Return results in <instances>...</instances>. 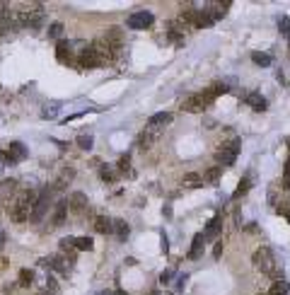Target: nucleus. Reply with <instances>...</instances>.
<instances>
[{
	"instance_id": "obj_1",
	"label": "nucleus",
	"mask_w": 290,
	"mask_h": 295,
	"mask_svg": "<svg viewBox=\"0 0 290 295\" xmlns=\"http://www.w3.org/2000/svg\"><path fill=\"white\" fill-rule=\"evenodd\" d=\"M36 199H39V191H34V189H20V194H17V199L10 204V220H15V223H25L31 218V208L36 204Z\"/></svg>"
},
{
	"instance_id": "obj_2",
	"label": "nucleus",
	"mask_w": 290,
	"mask_h": 295,
	"mask_svg": "<svg viewBox=\"0 0 290 295\" xmlns=\"http://www.w3.org/2000/svg\"><path fill=\"white\" fill-rule=\"evenodd\" d=\"M252 264L257 266L261 273L271 276V278H278V276H281L278 262H276V257H273V252H271L268 247H259V249L252 254Z\"/></svg>"
},
{
	"instance_id": "obj_3",
	"label": "nucleus",
	"mask_w": 290,
	"mask_h": 295,
	"mask_svg": "<svg viewBox=\"0 0 290 295\" xmlns=\"http://www.w3.org/2000/svg\"><path fill=\"white\" fill-rule=\"evenodd\" d=\"M239 146H242V141L239 138H232L230 143H223L220 150L215 152V162H218V167H232L234 165V160H237V155H239Z\"/></svg>"
},
{
	"instance_id": "obj_4",
	"label": "nucleus",
	"mask_w": 290,
	"mask_h": 295,
	"mask_svg": "<svg viewBox=\"0 0 290 295\" xmlns=\"http://www.w3.org/2000/svg\"><path fill=\"white\" fill-rule=\"evenodd\" d=\"M210 102H213V94H210L208 89H203L201 94H191V97H186V99L181 102V109L189 112V114H201Z\"/></svg>"
},
{
	"instance_id": "obj_5",
	"label": "nucleus",
	"mask_w": 290,
	"mask_h": 295,
	"mask_svg": "<svg viewBox=\"0 0 290 295\" xmlns=\"http://www.w3.org/2000/svg\"><path fill=\"white\" fill-rule=\"evenodd\" d=\"M27 157V148L22 146L20 141H12L10 146H5L0 150V165L5 162V165H17V162H22Z\"/></svg>"
},
{
	"instance_id": "obj_6",
	"label": "nucleus",
	"mask_w": 290,
	"mask_h": 295,
	"mask_svg": "<svg viewBox=\"0 0 290 295\" xmlns=\"http://www.w3.org/2000/svg\"><path fill=\"white\" fill-rule=\"evenodd\" d=\"M25 25H22V12L20 10H5L2 15H0V31L2 34H10V31H17L22 30Z\"/></svg>"
},
{
	"instance_id": "obj_7",
	"label": "nucleus",
	"mask_w": 290,
	"mask_h": 295,
	"mask_svg": "<svg viewBox=\"0 0 290 295\" xmlns=\"http://www.w3.org/2000/svg\"><path fill=\"white\" fill-rule=\"evenodd\" d=\"M22 12V25L29 30H39L41 22H44V7L41 5H31L27 10H20Z\"/></svg>"
},
{
	"instance_id": "obj_8",
	"label": "nucleus",
	"mask_w": 290,
	"mask_h": 295,
	"mask_svg": "<svg viewBox=\"0 0 290 295\" xmlns=\"http://www.w3.org/2000/svg\"><path fill=\"white\" fill-rule=\"evenodd\" d=\"M51 194H54V189H44V191H39V199H36V204H34V208H31V218H29V220L39 223V220L44 218V213L49 210V204H51Z\"/></svg>"
},
{
	"instance_id": "obj_9",
	"label": "nucleus",
	"mask_w": 290,
	"mask_h": 295,
	"mask_svg": "<svg viewBox=\"0 0 290 295\" xmlns=\"http://www.w3.org/2000/svg\"><path fill=\"white\" fill-rule=\"evenodd\" d=\"M20 189H17V179H2L0 181V206H7L17 199Z\"/></svg>"
},
{
	"instance_id": "obj_10",
	"label": "nucleus",
	"mask_w": 290,
	"mask_h": 295,
	"mask_svg": "<svg viewBox=\"0 0 290 295\" xmlns=\"http://www.w3.org/2000/svg\"><path fill=\"white\" fill-rule=\"evenodd\" d=\"M152 22H155L152 12L141 10V12H133V15H128V20H126V27H128V30H147V27H152Z\"/></svg>"
},
{
	"instance_id": "obj_11",
	"label": "nucleus",
	"mask_w": 290,
	"mask_h": 295,
	"mask_svg": "<svg viewBox=\"0 0 290 295\" xmlns=\"http://www.w3.org/2000/svg\"><path fill=\"white\" fill-rule=\"evenodd\" d=\"M102 39L109 44V49H112V54H114V59H116L121 54V49H123V31H121V27H107Z\"/></svg>"
},
{
	"instance_id": "obj_12",
	"label": "nucleus",
	"mask_w": 290,
	"mask_h": 295,
	"mask_svg": "<svg viewBox=\"0 0 290 295\" xmlns=\"http://www.w3.org/2000/svg\"><path fill=\"white\" fill-rule=\"evenodd\" d=\"M99 65H104V60L97 56V51H94L92 46H87L85 51H80V59L75 60V68H80V70H87V68H99Z\"/></svg>"
},
{
	"instance_id": "obj_13",
	"label": "nucleus",
	"mask_w": 290,
	"mask_h": 295,
	"mask_svg": "<svg viewBox=\"0 0 290 295\" xmlns=\"http://www.w3.org/2000/svg\"><path fill=\"white\" fill-rule=\"evenodd\" d=\"M68 208H70V213H75V215H85L87 210H89V201H87V196L83 191H73L70 199H68Z\"/></svg>"
},
{
	"instance_id": "obj_14",
	"label": "nucleus",
	"mask_w": 290,
	"mask_h": 295,
	"mask_svg": "<svg viewBox=\"0 0 290 295\" xmlns=\"http://www.w3.org/2000/svg\"><path fill=\"white\" fill-rule=\"evenodd\" d=\"M56 59L60 63H68V65H75V51H73V44L70 41H65V39H60L56 46Z\"/></svg>"
},
{
	"instance_id": "obj_15",
	"label": "nucleus",
	"mask_w": 290,
	"mask_h": 295,
	"mask_svg": "<svg viewBox=\"0 0 290 295\" xmlns=\"http://www.w3.org/2000/svg\"><path fill=\"white\" fill-rule=\"evenodd\" d=\"M220 233H223V215L218 213V215H213V218H210L208 228L203 230V237H205V242H208V239H218Z\"/></svg>"
},
{
	"instance_id": "obj_16",
	"label": "nucleus",
	"mask_w": 290,
	"mask_h": 295,
	"mask_svg": "<svg viewBox=\"0 0 290 295\" xmlns=\"http://www.w3.org/2000/svg\"><path fill=\"white\" fill-rule=\"evenodd\" d=\"M68 201H58L56 206H54V218H51V225L54 228H60L63 223H65V215H68Z\"/></svg>"
},
{
	"instance_id": "obj_17",
	"label": "nucleus",
	"mask_w": 290,
	"mask_h": 295,
	"mask_svg": "<svg viewBox=\"0 0 290 295\" xmlns=\"http://www.w3.org/2000/svg\"><path fill=\"white\" fill-rule=\"evenodd\" d=\"M172 121V114L170 112H157V114H152V117L147 118V128H155V131H160L162 126H167Z\"/></svg>"
},
{
	"instance_id": "obj_18",
	"label": "nucleus",
	"mask_w": 290,
	"mask_h": 295,
	"mask_svg": "<svg viewBox=\"0 0 290 295\" xmlns=\"http://www.w3.org/2000/svg\"><path fill=\"white\" fill-rule=\"evenodd\" d=\"M228 7H230V2H210V5H205V10L210 12L213 22L223 20V17H225V12H228Z\"/></svg>"
},
{
	"instance_id": "obj_19",
	"label": "nucleus",
	"mask_w": 290,
	"mask_h": 295,
	"mask_svg": "<svg viewBox=\"0 0 290 295\" xmlns=\"http://www.w3.org/2000/svg\"><path fill=\"white\" fill-rule=\"evenodd\" d=\"M94 230L102 235H112L114 233V220H109L107 215H97L94 218Z\"/></svg>"
},
{
	"instance_id": "obj_20",
	"label": "nucleus",
	"mask_w": 290,
	"mask_h": 295,
	"mask_svg": "<svg viewBox=\"0 0 290 295\" xmlns=\"http://www.w3.org/2000/svg\"><path fill=\"white\" fill-rule=\"evenodd\" d=\"M73 177H75V170H73V167L63 170V172H60V177L56 179V184H54L51 189H54V191H63V189H65V186L73 181Z\"/></svg>"
},
{
	"instance_id": "obj_21",
	"label": "nucleus",
	"mask_w": 290,
	"mask_h": 295,
	"mask_svg": "<svg viewBox=\"0 0 290 295\" xmlns=\"http://www.w3.org/2000/svg\"><path fill=\"white\" fill-rule=\"evenodd\" d=\"M244 102H247L254 112H263V109H266V99L261 97L259 92H249V94H244Z\"/></svg>"
},
{
	"instance_id": "obj_22",
	"label": "nucleus",
	"mask_w": 290,
	"mask_h": 295,
	"mask_svg": "<svg viewBox=\"0 0 290 295\" xmlns=\"http://www.w3.org/2000/svg\"><path fill=\"white\" fill-rule=\"evenodd\" d=\"M203 242H205V237H203V233H199V235L194 237V242H191V249H189V259H201L203 254Z\"/></svg>"
},
{
	"instance_id": "obj_23",
	"label": "nucleus",
	"mask_w": 290,
	"mask_h": 295,
	"mask_svg": "<svg viewBox=\"0 0 290 295\" xmlns=\"http://www.w3.org/2000/svg\"><path fill=\"white\" fill-rule=\"evenodd\" d=\"M116 172H118V175H126L128 179L136 177V172L131 170V157H128V155H121V157H118V162H116Z\"/></svg>"
},
{
	"instance_id": "obj_24",
	"label": "nucleus",
	"mask_w": 290,
	"mask_h": 295,
	"mask_svg": "<svg viewBox=\"0 0 290 295\" xmlns=\"http://www.w3.org/2000/svg\"><path fill=\"white\" fill-rule=\"evenodd\" d=\"M213 25V17H210V12L205 10V7H199V12H196V20H194V27L196 30H203V27H210Z\"/></svg>"
},
{
	"instance_id": "obj_25",
	"label": "nucleus",
	"mask_w": 290,
	"mask_h": 295,
	"mask_svg": "<svg viewBox=\"0 0 290 295\" xmlns=\"http://www.w3.org/2000/svg\"><path fill=\"white\" fill-rule=\"evenodd\" d=\"M249 189H252V175H244V177L239 179V184H237V189H234L232 199H234V201H237V199H242Z\"/></svg>"
},
{
	"instance_id": "obj_26",
	"label": "nucleus",
	"mask_w": 290,
	"mask_h": 295,
	"mask_svg": "<svg viewBox=\"0 0 290 295\" xmlns=\"http://www.w3.org/2000/svg\"><path fill=\"white\" fill-rule=\"evenodd\" d=\"M181 184H184V186H189V189H201V186H203V177H201V175H196V172H186L184 179H181Z\"/></svg>"
},
{
	"instance_id": "obj_27",
	"label": "nucleus",
	"mask_w": 290,
	"mask_h": 295,
	"mask_svg": "<svg viewBox=\"0 0 290 295\" xmlns=\"http://www.w3.org/2000/svg\"><path fill=\"white\" fill-rule=\"evenodd\" d=\"M290 293V283L288 281H283V278H278L273 286H271V291L266 295H288Z\"/></svg>"
},
{
	"instance_id": "obj_28",
	"label": "nucleus",
	"mask_w": 290,
	"mask_h": 295,
	"mask_svg": "<svg viewBox=\"0 0 290 295\" xmlns=\"http://www.w3.org/2000/svg\"><path fill=\"white\" fill-rule=\"evenodd\" d=\"M114 235L118 239H126V237L131 235V228H128L126 220H114Z\"/></svg>"
},
{
	"instance_id": "obj_29",
	"label": "nucleus",
	"mask_w": 290,
	"mask_h": 295,
	"mask_svg": "<svg viewBox=\"0 0 290 295\" xmlns=\"http://www.w3.org/2000/svg\"><path fill=\"white\" fill-rule=\"evenodd\" d=\"M75 249H78V252H92V249H94L92 237H75Z\"/></svg>"
},
{
	"instance_id": "obj_30",
	"label": "nucleus",
	"mask_w": 290,
	"mask_h": 295,
	"mask_svg": "<svg viewBox=\"0 0 290 295\" xmlns=\"http://www.w3.org/2000/svg\"><path fill=\"white\" fill-rule=\"evenodd\" d=\"M99 177L104 179V181H109V184H114L116 179H118V172H116L114 167H109V165H104V167L99 170Z\"/></svg>"
},
{
	"instance_id": "obj_31",
	"label": "nucleus",
	"mask_w": 290,
	"mask_h": 295,
	"mask_svg": "<svg viewBox=\"0 0 290 295\" xmlns=\"http://www.w3.org/2000/svg\"><path fill=\"white\" fill-rule=\"evenodd\" d=\"M58 244H60V254H73L75 252V237H63Z\"/></svg>"
},
{
	"instance_id": "obj_32",
	"label": "nucleus",
	"mask_w": 290,
	"mask_h": 295,
	"mask_svg": "<svg viewBox=\"0 0 290 295\" xmlns=\"http://www.w3.org/2000/svg\"><path fill=\"white\" fill-rule=\"evenodd\" d=\"M276 210L290 218V191L286 194V196H283V199H278V204H276Z\"/></svg>"
},
{
	"instance_id": "obj_33",
	"label": "nucleus",
	"mask_w": 290,
	"mask_h": 295,
	"mask_svg": "<svg viewBox=\"0 0 290 295\" xmlns=\"http://www.w3.org/2000/svg\"><path fill=\"white\" fill-rule=\"evenodd\" d=\"M220 175H223V167H210V170L203 175V181H210V184H213V181L220 179Z\"/></svg>"
},
{
	"instance_id": "obj_34",
	"label": "nucleus",
	"mask_w": 290,
	"mask_h": 295,
	"mask_svg": "<svg viewBox=\"0 0 290 295\" xmlns=\"http://www.w3.org/2000/svg\"><path fill=\"white\" fill-rule=\"evenodd\" d=\"M31 281H34V273H31L29 268H22V271H20V286H22V288H29Z\"/></svg>"
},
{
	"instance_id": "obj_35",
	"label": "nucleus",
	"mask_w": 290,
	"mask_h": 295,
	"mask_svg": "<svg viewBox=\"0 0 290 295\" xmlns=\"http://www.w3.org/2000/svg\"><path fill=\"white\" fill-rule=\"evenodd\" d=\"M75 143H78V148H83V150H89L92 143H94V138H92L89 133H83V136H78V141H75Z\"/></svg>"
},
{
	"instance_id": "obj_36",
	"label": "nucleus",
	"mask_w": 290,
	"mask_h": 295,
	"mask_svg": "<svg viewBox=\"0 0 290 295\" xmlns=\"http://www.w3.org/2000/svg\"><path fill=\"white\" fill-rule=\"evenodd\" d=\"M252 60H254L257 65H271V56H268V54H259V51L252 54Z\"/></svg>"
},
{
	"instance_id": "obj_37",
	"label": "nucleus",
	"mask_w": 290,
	"mask_h": 295,
	"mask_svg": "<svg viewBox=\"0 0 290 295\" xmlns=\"http://www.w3.org/2000/svg\"><path fill=\"white\" fill-rule=\"evenodd\" d=\"M278 27H281V34H283V36L288 39V44H290V17H281Z\"/></svg>"
},
{
	"instance_id": "obj_38",
	"label": "nucleus",
	"mask_w": 290,
	"mask_h": 295,
	"mask_svg": "<svg viewBox=\"0 0 290 295\" xmlns=\"http://www.w3.org/2000/svg\"><path fill=\"white\" fill-rule=\"evenodd\" d=\"M208 92H210V94H213V99H215L218 94H225V92H230V89H228V85H225V83H215V85L208 89Z\"/></svg>"
},
{
	"instance_id": "obj_39",
	"label": "nucleus",
	"mask_w": 290,
	"mask_h": 295,
	"mask_svg": "<svg viewBox=\"0 0 290 295\" xmlns=\"http://www.w3.org/2000/svg\"><path fill=\"white\" fill-rule=\"evenodd\" d=\"M60 34H63V25H60V22L49 25V36H51V39H60Z\"/></svg>"
},
{
	"instance_id": "obj_40",
	"label": "nucleus",
	"mask_w": 290,
	"mask_h": 295,
	"mask_svg": "<svg viewBox=\"0 0 290 295\" xmlns=\"http://www.w3.org/2000/svg\"><path fill=\"white\" fill-rule=\"evenodd\" d=\"M283 189L290 191V152H288V160H286V170H283Z\"/></svg>"
},
{
	"instance_id": "obj_41",
	"label": "nucleus",
	"mask_w": 290,
	"mask_h": 295,
	"mask_svg": "<svg viewBox=\"0 0 290 295\" xmlns=\"http://www.w3.org/2000/svg\"><path fill=\"white\" fill-rule=\"evenodd\" d=\"M174 276V268H167V271H162V276H160V283H170Z\"/></svg>"
},
{
	"instance_id": "obj_42",
	"label": "nucleus",
	"mask_w": 290,
	"mask_h": 295,
	"mask_svg": "<svg viewBox=\"0 0 290 295\" xmlns=\"http://www.w3.org/2000/svg\"><path fill=\"white\" fill-rule=\"evenodd\" d=\"M160 247H162V252H167V249H170V239H167V235H165V233L160 235Z\"/></svg>"
},
{
	"instance_id": "obj_43",
	"label": "nucleus",
	"mask_w": 290,
	"mask_h": 295,
	"mask_svg": "<svg viewBox=\"0 0 290 295\" xmlns=\"http://www.w3.org/2000/svg\"><path fill=\"white\" fill-rule=\"evenodd\" d=\"M220 254H223V239H218V242H215V249H213V257H215V259H218Z\"/></svg>"
},
{
	"instance_id": "obj_44",
	"label": "nucleus",
	"mask_w": 290,
	"mask_h": 295,
	"mask_svg": "<svg viewBox=\"0 0 290 295\" xmlns=\"http://www.w3.org/2000/svg\"><path fill=\"white\" fill-rule=\"evenodd\" d=\"M162 213H165L167 218H172V208H170V206H165V208H162Z\"/></svg>"
},
{
	"instance_id": "obj_45",
	"label": "nucleus",
	"mask_w": 290,
	"mask_h": 295,
	"mask_svg": "<svg viewBox=\"0 0 290 295\" xmlns=\"http://www.w3.org/2000/svg\"><path fill=\"white\" fill-rule=\"evenodd\" d=\"M36 295H56V293H51V291H46V288H44L41 293H36Z\"/></svg>"
},
{
	"instance_id": "obj_46",
	"label": "nucleus",
	"mask_w": 290,
	"mask_h": 295,
	"mask_svg": "<svg viewBox=\"0 0 290 295\" xmlns=\"http://www.w3.org/2000/svg\"><path fill=\"white\" fill-rule=\"evenodd\" d=\"M2 244H5V235L0 233V247H2Z\"/></svg>"
},
{
	"instance_id": "obj_47",
	"label": "nucleus",
	"mask_w": 290,
	"mask_h": 295,
	"mask_svg": "<svg viewBox=\"0 0 290 295\" xmlns=\"http://www.w3.org/2000/svg\"><path fill=\"white\" fill-rule=\"evenodd\" d=\"M114 295H128V293H123V291H116V293Z\"/></svg>"
},
{
	"instance_id": "obj_48",
	"label": "nucleus",
	"mask_w": 290,
	"mask_h": 295,
	"mask_svg": "<svg viewBox=\"0 0 290 295\" xmlns=\"http://www.w3.org/2000/svg\"><path fill=\"white\" fill-rule=\"evenodd\" d=\"M2 266H5V259H2V257H0V268H2Z\"/></svg>"
},
{
	"instance_id": "obj_49",
	"label": "nucleus",
	"mask_w": 290,
	"mask_h": 295,
	"mask_svg": "<svg viewBox=\"0 0 290 295\" xmlns=\"http://www.w3.org/2000/svg\"><path fill=\"white\" fill-rule=\"evenodd\" d=\"M150 295H162V293H160V291H152V293H150Z\"/></svg>"
},
{
	"instance_id": "obj_50",
	"label": "nucleus",
	"mask_w": 290,
	"mask_h": 295,
	"mask_svg": "<svg viewBox=\"0 0 290 295\" xmlns=\"http://www.w3.org/2000/svg\"><path fill=\"white\" fill-rule=\"evenodd\" d=\"M0 175H2V165H0Z\"/></svg>"
},
{
	"instance_id": "obj_51",
	"label": "nucleus",
	"mask_w": 290,
	"mask_h": 295,
	"mask_svg": "<svg viewBox=\"0 0 290 295\" xmlns=\"http://www.w3.org/2000/svg\"><path fill=\"white\" fill-rule=\"evenodd\" d=\"M259 295H266V293H259Z\"/></svg>"
}]
</instances>
